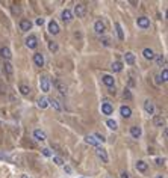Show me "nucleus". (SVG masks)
Instances as JSON below:
<instances>
[{
    "instance_id": "nucleus-1",
    "label": "nucleus",
    "mask_w": 168,
    "mask_h": 178,
    "mask_svg": "<svg viewBox=\"0 0 168 178\" xmlns=\"http://www.w3.org/2000/svg\"><path fill=\"white\" fill-rule=\"evenodd\" d=\"M53 86L58 89V91H59L62 95H67L68 89H67V86H65V83H64L62 80H59V78H55V80H53Z\"/></svg>"
},
{
    "instance_id": "nucleus-2",
    "label": "nucleus",
    "mask_w": 168,
    "mask_h": 178,
    "mask_svg": "<svg viewBox=\"0 0 168 178\" xmlns=\"http://www.w3.org/2000/svg\"><path fill=\"white\" fill-rule=\"evenodd\" d=\"M40 87L43 92H49L50 91V80L47 75H41L40 77Z\"/></svg>"
},
{
    "instance_id": "nucleus-3",
    "label": "nucleus",
    "mask_w": 168,
    "mask_h": 178,
    "mask_svg": "<svg viewBox=\"0 0 168 178\" xmlns=\"http://www.w3.org/2000/svg\"><path fill=\"white\" fill-rule=\"evenodd\" d=\"M74 14L77 15V18H83L86 15V6L83 3H77L74 6Z\"/></svg>"
},
{
    "instance_id": "nucleus-4",
    "label": "nucleus",
    "mask_w": 168,
    "mask_h": 178,
    "mask_svg": "<svg viewBox=\"0 0 168 178\" xmlns=\"http://www.w3.org/2000/svg\"><path fill=\"white\" fill-rule=\"evenodd\" d=\"M94 30H95V33H99V35H105V32H106V23L102 21V20L95 21V23H94Z\"/></svg>"
},
{
    "instance_id": "nucleus-5",
    "label": "nucleus",
    "mask_w": 168,
    "mask_h": 178,
    "mask_svg": "<svg viewBox=\"0 0 168 178\" xmlns=\"http://www.w3.org/2000/svg\"><path fill=\"white\" fill-rule=\"evenodd\" d=\"M26 45H27L29 48H37V45H38L37 36H35V35H29V36L26 38Z\"/></svg>"
},
{
    "instance_id": "nucleus-6",
    "label": "nucleus",
    "mask_w": 168,
    "mask_h": 178,
    "mask_svg": "<svg viewBox=\"0 0 168 178\" xmlns=\"http://www.w3.org/2000/svg\"><path fill=\"white\" fill-rule=\"evenodd\" d=\"M136 24H138L141 29H148V27H150V20H148L147 17H139V18L136 20Z\"/></svg>"
},
{
    "instance_id": "nucleus-7",
    "label": "nucleus",
    "mask_w": 168,
    "mask_h": 178,
    "mask_svg": "<svg viewBox=\"0 0 168 178\" xmlns=\"http://www.w3.org/2000/svg\"><path fill=\"white\" fill-rule=\"evenodd\" d=\"M95 154H97V157H99V158H100L103 163H108V160H109V158H108L106 149H103V148H100V146H99V148L95 149Z\"/></svg>"
},
{
    "instance_id": "nucleus-8",
    "label": "nucleus",
    "mask_w": 168,
    "mask_h": 178,
    "mask_svg": "<svg viewBox=\"0 0 168 178\" xmlns=\"http://www.w3.org/2000/svg\"><path fill=\"white\" fill-rule=\"evenodd\" d=\"M102 112H103L105 115H111V113L114 112V106H112L109 101H105V103L102 104Z\"/></svg>"
},
{
    "instance_id": "nucleus-9",
    "label": "nucleus",
    "mask_w": 168,
    "mask_h": 178,
    "mask_svg": "<svg viewBox=\"0 0 168 178\" xmlns=\"http://www.w3.org/2000/svg\"><path fill=\"white\" fill-rule=\"evenodd\" d=\"M49 32H50L52 35H58V33H59V26H58V23H56L55 20H52V21L49 23Z\"/></svg>"
},
{
    "instance_id": "nucleus-10",
    "label": "nucleus",
    "mask_w": 168,
    "mask_h": 178,
    "mask_svg": "<svg viewBox=\"0 0 168 178\" xmlns=\"http://www.w3.org/2000/svg\"><path fill=\"white\" fill-rule=\"evenodd\" d=\"M144 110H145L148 115H153V113H154V104H153L150 100H145V101H144Z\"/></svg>"
},
{
    "instance_id": "nucleus-11",
    "label": "nucleus",
    "mask_w": 168,
    "mask_h": 178,
    "mask_svg": "<svg viewBox=\"0 0 168 178\" xmlns=\"http://www.w3.org/2000/svg\"><path fill=\"white\" fill-rule=\"evenodd\" d=\"M85 142H86V143H89V145H92V146H95V148H99V145H100V142L95 139V136H94V134H88V136L85 137Z\"/></svg>"
},
{
    "instance_id": "nucleus-12",
    "label": "nucleus",
    "mask_w": 168,
    "mask_h": 178,
    "mask_svg": "<svg viewBox=\"0 0 168 178\" xmlns=\"http://www.w3.org/2000/svg\"><path fill=\"white\" fill-rule=\"evenodd\" d=\"M20 29L23 30V32H27V30H31L32 29V21H29V20H21L20 21Z\"/></svg>"
},
{
    "instance_id": "nucleus-13",
    "label": "nucleus",
    "mask_w": 168,
    "mask_h": 178,
    "mask_svg": "<svg viewBox=\"0 0 168 178\" xmlns=\"http://www.w3.org/2000/svg\"><path fill=\"white\" fill-rule=\"evenodd\" d=\"M34 62L37 66H44V56L41 53H35L34 54Z\"/></svg>"
},
{
    "instance_id": "nucleus-14",
    "label": "nucleus",
    "mask_w": 168,
    "mask_h": 178,
    "mask_svg": "<svg viewBox=\"0 0 168 178\" xmlns=\"http://www.w3.org/2000/svg\"><path fill=\"white\" fill-rule=\"evenodd\" d=\"M120 113H121V116L123 118H130L132 116V109L129 107V106H121V109H120Z\"/></svg>"
},
{
    "instance_id": "nucleus-15",
    "label": "nucleus",
    "mask_w": 168,
    "mask_h": 178,
    "mask_svg": "<svg viewBox=\"0 0 168 178\" xmlns=\"http://www.w3.org/2000/svg\"><path fill=\"white\" fill-rule=\"evenodd\" d=\"M49 104L55 109V110H58V112H62V104L59 103V100H56V98H52V100H49Z\"/></svg>"
},
{
    "instance_id": "nucleus-16",
    "label": "nucleus",
    "mask_w": 168,
    "mask_h": 178,
    "mask_svg": "<svg viewBox=\"0 0 168 178\" xmlns=\"http://www.w3.org/2000/svg\"><path fill=\"white\" fill-rule=\"evenodd\" d=\"M34 137H35L37 140H40V142H44V140L47 139V136H46V133H44L43 130H35V131H34Z\"/></svg>"
},
{
    "instance_id": "nucleus-17",
    "label": "nucleus",
    "mask_w": 168,
    "mask_h": 178,
    "mask_svg": "<svg viewBox=\"0 0 168 178\" xmlns=\"http://www.w3.org/2000/svg\"><path fill=\"white\" fill-rule=\"evenodd\" d=\"M71 20H73V12L68 11V9L62 11V21H64V23H70Z\"/></svg>"
},
{
    "instance_id": "nucleus-18",
    "label": "nucleus",
    "mask_w": 168,
    "mask_h": 178,
    "mask_svg": "<svg viewBox=\"0 0 168 178\" xmlns=\"http://www.w3.org/2000/svg\"><path fill=\"white\" fill-rule=\"evenodd\" d=\"M142 56H144L147 60H151V59H154V51H153L151 48H144V50H142Z\"/></svg>"
},
{
    "instance_id": "nucleus-19",
    "label": "nucleus",
    "mask_w": 168,
    "mask_h": 178,
    "mask_svg": "<svg viewBox=\"0 0 168 178\" xmlns=\"http://www.w3.org/2000/svg\"><path fill=\"white\" fill-rule=\"evenodd\" d=\"M103 83L111 89V87H114V77L112 75H109V74H106V75H103Z\"/></svg>"
},
{
    "instance_id": "nucleus-20",
    "label": "nucleus",
    "mask_w": 168,
    "mask_h": 178,
    "mask_svg": "<svg viewBox=\"0 0 168 178\" xmlns=\"http://www.w3.org/2000/svg\"><path fill=\"white\" fill-rule=\"evenodd\" d=\"M141 133H142L141 127H138V125H133V127H130V134H132L135 139H138V137L141 136Z\"/></svg>"
},
{
    "instance_id": "nucleus-21",
    "label": "nucleus",
    "mask_w": 168,
    "mask_h": 178,
    "mask_svg": "<svg viewBox=\"0 0 168 178\" xmlns=\"http://www.w3.org/2000/svg\"><path fill=\"white\" fill-rule=\"evenodd\" d=\"M0 56H2L3 59H6V60H8V59H11V56H12V54H11V50H9L8 47H2V48H0Z\"/></svg>"
},
{
    "instance_id": "nucleus-22",
    "label": "nucleus",
    "mask_w": 168,
    "mask_h": 178,
    "mask_svg": "<svg viewBox=\"0 0 168 178\" xmlns=\"http://www.w3.org/2000/svg\"><path fill=\"white\" fill-rule=\"evenodd\" d=\"M166 80H168V69H166V68H163V69H162V72L159 74L157 83H160V81H162V83H165Z\"/></svg>"
},
{
    "instance_id": "nucleus-23",
    "label": "nucleus",
    "mask_w": 168,
    "mask_h": 178,
    "mask_svg": "<svg viewBox=\"0 0 168 178\" xmlns=\"http://www.w3.org/2000/svg\"><path fill=\"white\" fill-rule=\"evenodd\" d=\"M153 122H154V125L156 127H165V118L163 116H154V119H153Z\"/></svg>"
},
{
    "instance_id": "nucleus-24",
    "label": "nucleus",
    "mask_w": 168,
    "mask_h": 178,
    "mask_svg": "<svg viewBox=\"0 0 168 178\" xmlns=\"http://www.w3.org/2000/svg\"><path fill=\"white\" fill-rule=\"evenodd\" d=\"M124 59H126V63H127V65H133V63H135V54L130 53V51L124 54Z\"/></svg>"
},
{
    "instance_id": "nucleus-25",
    "label": "nucleus",
    "mask_w": 168,
    "mask_h": 178,
    "mask_svg": "<svg viewBox=\"0 0 168 178\" xmlns=\"http://www.w3.org/2000/svg\"><path fill=\"white\" fill-rule=\"evenodd\" d=\"M5 72H6V75L11 78L12 77V74H14V66L9 63V62H5Z\"/></svg>"
},
{
    "instance_id": "nucleus-26",
    "label": "nucleus",
    "mask_w": 168,
    "mask_h": 178,
    "mask_svg": "<svg viewBox=\"0 0 168 178\" xmlns=\"http://www.w3.org/2000/svg\"><path fill=\"white\" fill-rule=\"evenodd\" d=\"M136 169H138L139 172H145V170L148 169V164H147L145 161H142V160H139V161L136 163Z\"/></svg>"
},
{
    "instance_id": "nucleus-27",
    "label": "nucleus",
    "mask_w": 168,
    "mask_h": 178,
    "mask_svg": "<svg viewBox=\"0 0 168 178\" xmlns=\"http://www.w3.org/2000/svg\"><path fill=\"white\" fill-rule=\"evenodd\" d=\"M115 30H117L118 39L123 41V39H124V33H123V29H121V24H120V23H115Z\"/></svg>"
},
{
    "instance_id": "nucleus-28",
    "label": "nucleus",
    "mask_w": 168,
    "mask_h": 178,
    "mask_svg": "<svg viewBox=\"0 0 168 178\" xmlns=\"http://www.w3.org/2000/svg\"><path fill=\"white\" fill-rule=\"evenodd\" d=\"M154 59H156V63L159 66H163L165 65V56L163 54H154Z\"/></svg>"
},
{
    "instance_id": "nucleus-29",
    "label": "nucleus",
    "mask_w": 168,
    "mask_h": 178,
    "mask_svg": "<svg viewBox=\"0 0 168 178\" xmlns=\"http://www.w3.org/2000/svg\"><path fill=\"white\" fill-rule=\"evenodd\" d=\"M47 106H49V98L43 97V98L38 100V107H40V109H46Z\"/></svg>"
},
{
    "instance_id": "nucleus-30",
    "label": "nucleus",
    "mask_w": 168,
    "mask_h": 178,
    "mask_svg": "<svg viewBox=\"0 0 168 178\" xmlns=\"http://www.w3.org/2000/svg\"><path fill=\"white\" fill-rule=\"evenodd\" d=\"M20 92H21V95H29L31 94V87L23 83V84H20Z\"/></svg>"
},
{
    "instance_id": "nucleus-31",
    "label": "nucleus",
    "mask_w": 168,
    "mask_h": 178,
    "mask_svg": "<svg viewBox=\"0 0 168 178\" xmlns=\"http://www.w3.org/2000/svg\"><path fill=\"white\" fill-rule=\"evenodd\" d=\"M111 68H112V71H115V72H120V71L123 69V63L117 60V62H114V63H112V66H111Z\"/></svg>"
},
{
    "instance_id": "nucleus-32",
    "label": "nucleus",
    "mask_w": 168,
    "mask_h": 178,
    "mask_svg": "<svg viewBox=\"0 0 168 178\" xmlns=\"http://www.w3.org/2000/svg\"><path fill=\"white\" fill-rule=\"evenodd\" d=\"M49 50H50L52 53H56V51H58V44H56L55 41L49 42Z\"/></svg>"
},
{
    "instance_id": "nucleus-33",
    "label": "nucleus",
    "mask_w": 168,
    "mask_h": 178,
    "mask_svg": "<svg viewBox=\"0 0 168 178\" xmlns=\"http://www.w3.org/2000/svg\"><path fill=\"white\" fill-rule=\"evenodd\" d=\"M106 125H108L111 130H117V122H115L114 119H108V121H106Z\"/></svg>"
},
{
    "instance_id": "nucleus-34",
    "label": "nucleus",
    "mask_w": 168,
    "mask_h": 178,
    "mask_svg": "<svg viewBox=\"0 0 168 178\" xmlns=\"http://www.w3.org/2000/svg\"><path fill=\"white\" fill-rule=\"evenodd\" d=\"M100 42H102L103 45H106V47H109V45H111V39H109V38H105V36H102V38H100Z\"/></svg>"
},
{
    "instance_id": "nucleus-35",
    "label": "nucleus",
    "mask_w": 168,
    "mask_h": 178,
    "mask_svg": "<svg viewBox=\"0 0 168 178\" xmlns=\"http://www.w3.org/2000/svg\"><path fill=\"white\" fill-rule=\"evenodd\" d=\"M53 161H55L58 166H62V164H64V160H62L61 157H53Z\"/></svg>"
},
{
    "instance_id": "nucleus-36",
    "label": "nucleus",
    "mask_w": 168,
    "mask_h": 178,
    "mask_svg": "<svg viewBox=\"0 0 168 178\" xmlns=\"http://www.w3.org/2000/svg\"><path fill=\"white\" fill-rule=\"evenodd\" d=\"M41 152H43V155H46V157H50V155H52V152H50V149H49V148H43V149H41Z\"/></svg>"
},
{
    "instance_id": "nucleus-37",
    "label": "nucleus",
    "mask_w": 168,
    "mask_h": 178,
    "mask_svg": "<svg viewBox=\"0 0 168 178\" xmlns=\"http://www.w3.org/2000/svg\"><path fill=\"white\" fill-rule=\"evenodd\" d=\"M123 95H124V98H127V100H130V98H132V94H130V91H129V89H124Z\"/></svg>"
},
{
    "instance_id": "nucleus-38",
    "label": "nucleus",
    "mask_w": 168,
    "mask_h": 178,
    "mask_svg": "<svg viewBox=\"0 0 168 178\" xmlns=\"http://www.w3.org/2000/svg\"><path fill=\"white\" fill-rule=\"evenodd\" d=\"M163 163H165V158H160V157H159V158H156V164H159V166H160V164H163Z\"/></svg>"
},
{
    "instance_id": "nucleus-39",
    "label": "nucleus",
    "mask_w": 168,
    "mask_h": 178,
    "mask_svg": "<svg viewBox=\"0 0 168 178\" xmlns=\"http://www.w3.org/2000/svg\"><path fill=\"white\" fill-rule=\"evenodd\" d=\"M37 24L38 26H43L44 24V18H37Z\"/></svg>"
},
{
    "instance_id": "nucleus-40",
    "label": "nucleus",
    "mask_w": 168,
    "mask_h": 178,
    "mask_svg": "<svg viewBox=\"0 0 168 178\" xmlns=\"http://www.w3.org/2000/svg\"><path fill=\"white\" fill-rule=\"evenodd\" d=\"M121 178H129V173H127V172H123V173H121Z\"/></svg>"
},
{
    "instance_id": "nucleus-41",
    "label": "nucleus",
    "mask_w": 168,
    "mask_h": 178,
    "mask_svg": "<svg viewBox=\"0 0 168 178\" xmlns=\"http://www.w3.org/2000/svg\"><path fill=\"white\" fill-rule=\"evenodd\" d=\"M168 136V131H166V128H163V137H166Z\"/></svg>"
},
{
    "instance_id": "nucleus-42",
    "label": "nucleus",
    "mask_w": 168,
    "mask_h": 178,
    "mask_svg": "<svg viewBox=\"0 0 168 178\" xmlns=\"http://www.w3.org/2000/svg\"><path fill=\"white\" fill-rule=\"evenodd\" d=\"M65 172H71V167L70 166H65Z\"/></svg>"
},
{
    "instance_id": "nucleus-43",
    "label": "nucleus",
    "mask_w": 168,
    "mask_h": 178,
    "mask_svg": "<svg viewBox=\"0 0 168 178\" xmlns=\"http://www.w3.org/2000/svg\"><path fill=\"white\" fill-rule=\"evenodd\" d=\"M154 178H163V175H160V173H157V175H156Z\"/></svg>"
},
{
    "instance_id": "nucleus-44",
    "label": "nucleus",
    "mask_w": 168,
    "mask_h": 178,
    "mask_svg": "<svg viewBox=\"0 0 168 178\" xmlns=\"http://www.w3.org/2000/svg\"><path fill=\"white\" fill-rule=\"evenodd\" d=\"M21 178H31V176H27V175H23V176H21Z\"/></svg>"
}]
</instances>
